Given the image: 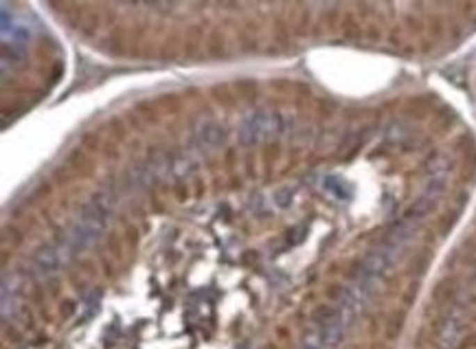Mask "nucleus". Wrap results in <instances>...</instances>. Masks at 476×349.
Wrapping results in <instances>:
<instances>
[{"label":"nucleus","instance_id":"1","mask_svg":"<svg viewBox=\"0 0 476 349\" xmlns=\"http://www.w3.org/2000/svg\"><path fill=\"white\" fill-rule=\"evenodd\" d=\"M283 119L279 114H270V112H259L251 119H246L239 127V141L241 143H257V141H266L272 137H279L283 132Z\"/></svg>","mask_w":476,"mask_h":349}]
</instances>
